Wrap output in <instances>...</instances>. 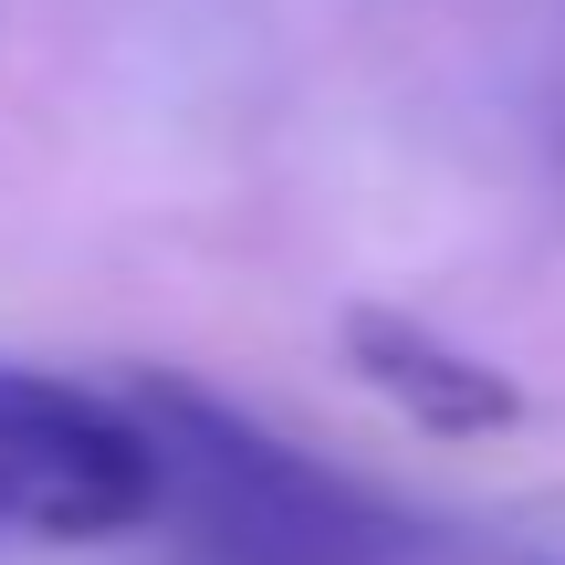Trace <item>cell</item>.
Here are the masks:
<instances>
[{
  "instance_id": "7a4b0ae2",
  "label": "cell",
  "mask_w": 565,
  "mask_h": 565,
  "mask_svg": "<svg viewBox=\"0 0 565 565\" xmlns=\"http://www.w3.org/2000/svg\"><path fill=\"white\" fill-rule=\"evenodd\" d=\"M158 524V440L137 398H95L74 377L0 356V534L105 545Z\"/></svg>"
},
{
  "instance_id": "3957f363",
  "label": "cell",
  "mask_w": 565,
  "mask_h": 565,
  "mask_svg": "<svg viewBox=\"0 0 565 565\" xmlns=\"http://www.w3.org/2000/svg\"><path fill=\"white\" fill-rule=\"evenodd\" d=\"M335 335H345L356 387H366V398H387L408 429H429V440H503V429L524 419V387H513L492 356H471L461 335H440L429 315L356 303Z\"/></svg>"
},
{
  "instance_id": "6da1fadb",
  "label": "cell",
  "mask_w": 565,
  "mask_h": 565,
  "mask_svg": "<svg viewBox=\"0 0 565 565\" xmlns=\"http://www.w3.org/2000/svg\"><path fill=\"white\" fill-rule=\"evenodd\" d=\"M137 408L158 440V513H179L221 565H408V534L263 419L179 377L137 387Z\"/></svg>"
}]
</instances>
